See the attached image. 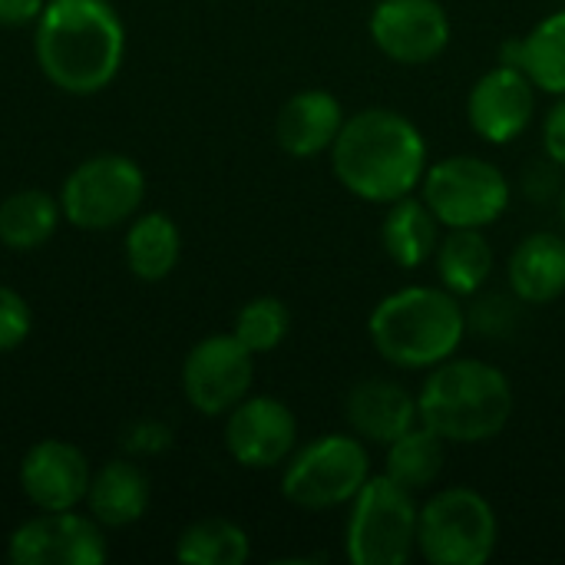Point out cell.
<instances>
[{
    "instance_id": "18",
    "label": "cell",
    "mask_w": 565,
    "mask_h": 565,
    "mask_svg": "<svg viewBox=\"0 0 565 565\" xmlns=\"http://www.w3.org/2000/svg\"><path fill=\"white\" fill-rule=\"evenodd\" d=\"M510 288L523 305H553L565 295V238L556 232L526 235L507 265Z\"/></svg>"
},
{
    "instance_id": "2",
    "label": "cell",
    "mask_w": 565,
    "mask_h": 565,
    "mask_svg": "<svg viewBox=\"0 0 565 565\" xmlns=\"http://www.w3.org/2000/svg\"><path fill=\"white\" fill-rule=\"evenodd\" d=\"M424 132L397 109L371 106L344 119L334 146V179L361 202L391 205L411 195L427 172Z\"/></svg>"
},
{
    "instance_id": "9",
    "label": "cell",
    "mask_w": 565,
    "mask_h": 565,
    "mask_svg": "<svg viewBox=\"0 0 565 565\" xmlns=\"http://www.w3.org/2000/svg\"><path fill=\"white\" fill-rule=\"evenodd\" d=\"M146 199L139 162L119 152H103L79 162L60 189L63 218L83 232H106L129 222Z\"/></svg>"
},
{
    "instance_id": "23",
    "label": "cell",
    "mask_w": 565,
    "mask_h": 565,
    "mask_svg": "<svg viewBox=\"0 0 565 565\" xmlns=\"http://www.w3.org/2000/svg\"><path fill=\"white\" fill-rule=\"evenodd\" d=\"M434 262L447 291L457 298H473L493 275V245L487 242L483 228H450Z\"/></svg>"
},
{
    "instance_id": "11",
    "label": "cell",
    "mask_w": 565,
    "mask_h": 565,
    "mask_svg": "<svg viewBox=\"0 0 565 565\" xmlns=\"http://www.w3.org/2000/svg\"><path fill=\"white\" fill-rule=\"evenodd\" d=\"M106 556L103 526L73 510L40 513L20 523L7 540V559L13 565H99Z\"/></svg>"
},
{
    "instance_id": "31",
    "label": "cell",
    "mask_w": 565,
    "mask_h": 565,
    "mask_svg": "<svg viewBox=\"0 0 565 565\" xmlns=\"http://www.w3.org/2000/svg\"><path fill=\"white\" fill-rule=\"evenodd\" d=\"M46 0H0V26L17 30V26H30L40 20Z\"/></svg>"
},
{
    "instance_id": "29",
    "label": "cell",
    "mask_w": 565,
    "mask_h": 565,
    "mask_svg": "<svg viewBox=\"0 0 565 565\" xmlns=\"http://www.w3.org/2000/svg\"><path fill=\"white\" fill-rule=\"evenodd\" d=\"M477 301H473V311L467 315V328L473 324L477 328V334H490V338H497V334H507L510 328H513V321H516V315H513V298H503V295H473Z\"/></svg>"
},
{
    "instance_id": "8",
    "label": "cell",
    "mask_w": 565,
    "mask_h": 565,
    "mask_svg": "<svg viewBox=\"0 0 565 565\" xmlns=\"http://www.w3.org/2000/svg\"><path fill=\"white\" fill-rule=\"evenodd\" d=\"M420 199L444 228H490L510 209V179L480 156H447L427 166Z\"/></svg>"
},
{
    "instance_id": "25",
    "label": "cell",
    "mask_w": 565,
    "mask_h": 565,
    "mask_svg": "<svg viewBox=\"0 0 565 565\" xmlns=\"http://www.w3.org/2000/svg\"><path fill=\"white\" fill-rule=\"evenodd\" d=\"M444 463H447V440L440 434H434L430 427L417 424L387 444L384 473L394 483L417 493V490H427L437 483V477L444 473Z\"/></svg>"
},
{
    "instance_id": "19",
    "label": "cell",
    "mask_w": 565,
    "mask_h": 565,
    "mask_svg": "<svg viewBox=\"0 0 565 565\" xmlns=\"http://www.w3.org/2000/svg\"><path fill=\"white\" fill-rule=\"evenodd\" d=\"M149 500H152L149 477L129 460H113L99 467L86 490L89 516L106 530H122L139 523L149 510Z\"/></svg>"
},
{
    "instance_id": "24",
    "label": "cell",
    "mask_w": 565,
    "mask_h": 565,
    "mask_svg": "<svg viewBox=\"0 0 565 565\" xmlns=\"http://www.w3.org/2000/svg\"><path fill=\"white\" fill-rule=\"evenodd\" d=\"M63 218L60 199L43 189H20L0 202V245L10 252L43 248Z\"/></svg>"
},
{
    "instance_id": "14",
    "label": "cell",
    "mask_w": 565,
    "mask_h": 565,
    "mask_svg": "<svg viewBox=\"0 0 565 565\" xmlns=\"http://www.w3.org/2000/svg\"><path fill=\"white\" fill-rule=\"evenodd\" d=\"M536 116V86L533 79L510 63L487 70L470 96H467V119L473 132L493 146H507L520 139Z\"/></svg>"
},
{
    "instance_id": "6",
    "label": "cell",
    "mask_w": 565,
    "mask_h": 565,
    "mask_svg": "<svg viewBox=\"0 0 565 565\" xmlns=\"http://www.w3.org/2000/svg\"><path fill=\"white\" fill-rule=\"evenodd\" d=\"M500 543L493 503L473 487H447L420 507L417 553L434 565H483Z\"/></svg>"
},
{
    "instance_id": "32",
    "label": "cell",
    "mask_w": 565,
    "mask_h": 565,
    "mask_svg": "<svg viewBox=\"0 0 565 565\" xmlns=\"http://www.w3.org/2000/svg\"><path fill=\"white\" fill-rule=\"evenodd\" d=\"M559 212H563V222H565V185H563V192H559Z\"/></svg>"
},
{
    "instance_id": "4",
    "label": "cell",
    "mask_w": 565,
    "mask_h": 565,
    "mask_svg": "<svg viewBox=\"0 0 565 565\" xmlns=\"http://www.w3.org/2000/svg\"><path fill=\"white\" fill-rule=\"evenodd\" d=\"M374 351L401 371H430L460 351L467 311L460 298L434 285H407L377 301L367 318Z\"/></svg>"
},
{
    "instance_id": "7",
    "label": "cell",
    "mask_w": 565,
    "mask_h": 565,
    "mask_svg": "<svg viewBox=\"0 0 565 565\" xmlns=\"http://www.w3.org/2000/svg\"><path fill=\"white\" fill-rule=\"evenodd\" d=\"M371 477V454L358 434H328L285 460L281 497L308 513L348 507Z\"/></svg>"
},
{
    "instance_id": "1",
    "label": "cell",
    "mask_w": 565,
    "mask_h": 565,
    "mask_svg": "<svg viewBox=\"0 0 565 565\" xmlns=\"http://www.w3.org/2000/svg\"><path fill=\"white\" fill-rule=\"evenodd\" d=\"M40 73L70 96L106 89L126 56V26L109 0H46L33 23Z\"/></svg>"
},
{
    "instance_id": "26",
    "label": "cell",
    "mask_w": 565,
    "mask_h": 565,
    "mask_svg": "<svg viewBox=\"0 0 565 565\" xmlns=\"http://www.w3.org/2000/svg\"><path fill=\"white\" fill-rule=\"evenodd\" d=\"M252 556L248 533L222 516H205L182 530L175 559L185 565H242Z\"/></svg>"
},
{
    "instance_id": "22",
    "label": "cell",
    "mask_w": 565,
    "mask_h": 565,
    "mask_svg": "<svg viewBox=\"0 0 565 565\" xmlns=\"http://www.w3.org/2000/svg\"><path fill=\"white\" fill-rule=\"evenodd\" d=\"M182 255V232L166 212L139 215L126 232V265L139 281H162L175 271Z\"/></svg>"
},
{
    "instance_id": "15",
    "label": "cell",
    "mask_w": 565,
    "mask_h": 565,
    "mask_svg": "<svg viewBox=\"0 0 565 565\" xmlns=\"http://www.w3.org/2000/svg\"><path fill=\"white\" fill-rule=\"evenodd\" d=\"M89 480L86 454L66 440H40L20 460V490L40 513L76 510L86 500Z\"/></svg>"
},
{
    "instance_id": "28",
    "label": "cell",
    "mask_w": 565,
    "mask_h": 565,
    "mask_svg": "<svg viewBox=\"0 0 565 565\" xmlns=\"http://www.w3.org/2000/svg\"><path fill=\"white\" fill-rule=\"evenodd\" d=\"M30 328H33V315L23 295L13 291L10 285H0V354L20 348L30 338Z\"/></svg>"
},
{
    "instance_id": "5",
    "label": "cell",
    "mask_w": 565,
    "mask_h": 565,
    "mask_svg": "<svg viewBox=\"0 0 565 565\" xmlns=\"http://www.w3.org/2000/svg\"><path fill=\"white\" fill-rule=\"evenodd\" d=\"M344 556L354 565H404L417 553L420 507L414 493L387 473H371L358 497L348 503Z\"/></svg>"
},
{
    "instance_id": "10",
    "label": "cell",
    "mask_w": 565,
    "mask_h": 565,
    "mask_svg": "<svg viewBox=\"0 0 565 565\" xmlns=\"http://www.w3.org/2000/svg\"><path fill=\"white\" fill-rule=\"evenodd\" d=\"M255 381V354L235 334L202 338L182 364V394L205 417H225L248 397Z\"/></svg>"
},
{
    "instance_id": "16",
    "label": "cell",
    "mask_w": 565,
    "mask_h": 565,
    "mask_svg": "<svg viewBox=\"0 0 565 565\" xmlns=\"http://www.w3.org/2000/svg\"><path fill=\"white\" fill-rule=\"evenodd\" d=\"M344 420L351 434H358L364 444L387 447L401 434L420 424L417 394H411L404 384L387 377H367L348 391L344 401Z\"/></svg>"
},
{
    "instance_id": "21",
    "label": "cell",
    "mask_w": 565,
    "mask_h": 565,
    "mask_svg": "<svg viewBox=\"0 0 565 565\" xmlns=\"http://www.w3.org/2000/svg\"><path fill=\"white\" fill-rule=\"evenodd\" d=\"M381 245L397 268H424L440 248V222L430 205L424 199H414L411 192L387 205V215L381 222Z\"/></svg>"
},
{
    "instance_id": "20",
    "label": "cell",
    "mask_w": 565,
    "mask_h": 565,
    "mask_svg": "<svg viewBox=\"0 0 565 565\" xmlns=\"http://www.w3.org/2000/svg\"><path fill=\"white\" fill-rule=\"evenodd\" d=\"M500 63L520 66L536 89L565 96V7L543 17L526 36H510L500 46Z\"/></svg>"
},
{
    "instance_id": "17",
    "label": "cell",
    "mask_w": 565,
    "mask_h": 565,
    "mask_svg": "<svg viewBox=\"0 0 565 565\" xmlns=\"http://www.w3.org/2000/svg\"><path fill=\"white\" fill-rule=\"evenodd\" d=\"M344 106L328 89H301L285 99V106L275 116V139L278 146L295 159H315L321 152H331L341 126H344Z\"/></svg>"
},
{
    "instance_id": "12",
    "label": "cell",
    "mask_w": 565,
    "mask_h": 565,
    "mask_svg": "<svg viewBox=\"0 0 565 565\" xmlns=\"http://www.w3.org/2000/svg\"><path fill=\"white\" fill-rule=\"evenodd\" d=\"M367 30L387 60L424 66L450 43V13L440 0H377Z\"/></svg>"
},
{
    "instance_id": "3",
    "label": "cell",
    "mask_w": 565,
    "mask_h": 565,
    "mask_svg": "<svg viewBox=\"0 0 565 565\" xmlns=\"http://www.w3.org/2000/svg\"><path fill=\"white\" fill-rule=\"evenodd\" d=\"M513 384L510 377L480 358H447L430 367L417 391L420 424L440 434L447 444H487L513 420Z\"/></svg>"
},
{
    "instance_id": "30",
    "label": "cell",
    "mask_w": 565,
    "mask_h": 565,
    "mask_svg": "<svg viewBox=\"0 0 565 565\" xmlns=\"http://www.w3.org/2000/svg\"><path fill=\"white\" fill-rule=\"evenodd\" d=\"M543 149L553 166L565 169V96H559V103L543 119Z\"/></svg>"
},
{
    "instance_id": "27",
    "label": "cell",
    "mask_w": 565,
    "mask_h": 565,
    "mask_svg": "<svg viewBox=\"0 0 565 565\" xmlns=\"http://www.w3.org/2000/svg\"><path fill=\"white\" fill-rule=\"evenodd\" d=\"M291 331V311L281 298L275 295H258L242 311L235 315L232 334L252 351V354H268L275 351Z\"/></svg>"
},
{
    "instance_id": "13",
    "label": "cell",
    "mask_w": 565,
    "mask_h": 565,
    "mask_svg": "<svg viewBox=\"0 0 565 565\" xmlns=\"http://www.w3.org/2000/svg\"><path fill=\"white\" fill-rule=\"evenodd\" d=\"M225 450L245 470H275L298 450V417L278 397H245L225 414Z\"/></svg>"
}]
</instances>
